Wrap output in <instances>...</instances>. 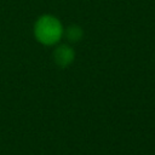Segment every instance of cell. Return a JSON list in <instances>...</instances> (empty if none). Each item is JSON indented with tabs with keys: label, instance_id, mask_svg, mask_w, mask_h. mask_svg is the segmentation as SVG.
<instances>
[{
	"label": "cell",
	"instance_id": "2",
	"mask_svg": "<svg viewBox=\"0 0 155 155\" xmlns=\"http://www.w3.org/2000/svg\"><path fill=\"white\" fill-rule=\"evenodd\" d=\"M74 59V52L69 46H59L54 51V61L58 65L65 67Z\"/></svg>",
	"mask_w": 155,
	"mask_h": 155
},
{
	"label": "cell",
	"instance_id": "1",
	"mask_svg": "<svg viewBox=\"0 0 155 155\" xmlns=\"http://www.w3.org/2000/svg\"><path fill=\"white\" fill-rule=\"evenodd\" d=\"M34 33L40 42L45 45H52L62 38L63 29L57 18L52 16H42L35 23Z\"/></svg>",
	"mask_w": 155,
	"mask_h": 155
},
{
	"label": "cell",
	"instance_id": "3",
	"mask_svg": "<svg viewBox=\"0 0 155 155\" xmlns=\"http://www.w3.org/2000/svg\"><path fill=\"white\" fill-rule=\"evenodd\" d=\"M65 36H67L70 41H78V40L81 39L82 31H81V29H80L79 27H76V25H70V27L67 29V31H65Z\"/></svg>",
	"mask_w": 155,
	"mask_h": 155
}]
</instances>
